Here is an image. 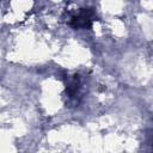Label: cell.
<instances>
[{"label": "cell", "mask_w": 153, "mask_h": 153, "mask_svg": "<svg viewBox=\"0 0 153 153\" xmlns=\"http://www.w3.org/2000/svg\"><path fill=\"white\" fill-rule=\"evenodd\" d=\"M96 19V13L92 8L80 10L71 20V26L74 29H90Z\"/></svg>", "instance_id": "cell-1"}]
</instances>
